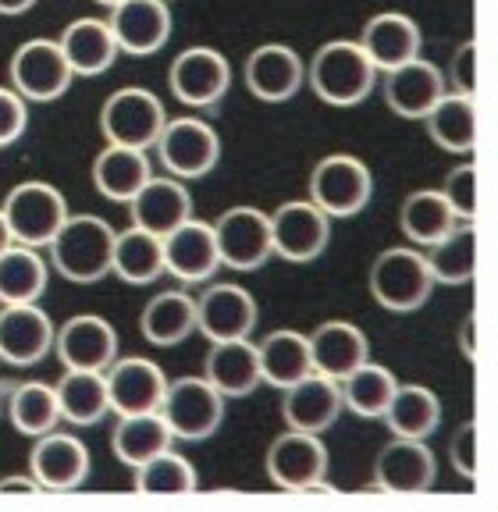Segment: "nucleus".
Listing matches in <instances>:
<instances>
[{"label": "nucleus", "instance_id": "nucleus-14", "mask_svg": "<svg viewBox=\"0 0 498 512\" xmlns=\"http://www.w3.org/2000/svg\"><path fill=\"white\" fill-rule=\"evenodd\" d=\"M242 82L264 104H289L306 86V61L289 43H260L242 64Z\"/></svg>", "mask_w": 498, "mask_h": 512}, {"label": "nucleus", "instance_id": "nucleus-44", "mask_svg": "<svg viewBox=\"0 0 498 512\" xmlns=\"http://www.w3.org/2000/svg\"><path fill=\"white\" fill-rule=\"evenodd\" d=\"M442 196L452 207L456 221H474L477 217V164H456V168L445 175Z\"/></svg>", "mask_w": 498, "mask_h": 512}, {"label": "nucleus", "instance_id": "nucleus-43", "mask_svg": "<svg viewBox=\"0 0 498 512\" xmlns=\"http://www.w3.org/2000/svg\"><path fill=\"white\" fill-rule=\"evenodd\" d=\"M196 488H200V473L189 459L178 456L175 448L136 466V491L143 495H189Z\"/></svg>", "mask_w": 498, "mask_h": 512}, {"label": "nucleus", "instance_id": "nucleus-28", "mask_svg": "<svg viewBox=\"0 0 498 512\" xmlns=\"http://www.w3.org/2000/svg\"><path fill=\"white\" fill-rule=\"evenodd\" d=\"M57 47L65 54L75 79H93V75L111 72L114 61L121 57L118 40H114L107 18H75V22L57 36Z\"/></svg>", "mask_w": 498, "mask_h": 512}, {"label": "nucleus", "instance_id": "nucleus-19", "mask_svg": "<svg viewBox=\"0 0 498 512\" xmlns=\"http://www.w3.org/2000/svg\"><path fill=\"white\" fill-rule=\"evenodd\" d=\"M434 477H438V459L427 441L392 434V441L374 459V484L392 495H424L434 488Z\"/></svg>", "mask_w": 498, "mask_h": 512}, {"label": "nucleus", "instance_id": "nucleus-2", "mask_svg": "<svg viewBox=\"0 0 498 512\" xmlns=\"http://www.w3.org/2000/svg\"><path fill=\"white\" fill-rule=\"evenodd\" d=\"M114 228L97 214H68V221L50 239V260L57 274L75 285H97L111 274Z\"/></svg>", "mask_w": 498, "mask_h": 512}, {"label": "nucleus", "instance_id": "nucleus-23", "mask_svg": "<svg viewBox=\"0 0 498 512\" xmlns=\"http://www.w3.org/2000/svg\"><path fill=\"white\" fill-rule=\"evenodd\" d=\"M29 473L36 477L40 491H75L89 477V448L75 434L50 431L40 434L29 452Z\"/></svg>", "mask_w": 498, "mask_h": 512}, {"label": "nucleus", "instance_id": "nucleus-31", "mask_svg": "<svg viewBox=\"0 0 498 512\" xmlns=\"http://www.w3.org/2000/svg\"><path fill=\"white\" fill-rule=\"evenodd\" d=\"M150 175H153L150 150H136V146L107 143L97 153V160H93V185L111 203H129Z\"/></svg>", "mask_w": 498, "mask_h": 512}, {"label": "nucleus", "instance_id": "nucleus-47", "mask_svg": "<svg viewBox=\"0 0 498 512\" xmlns=\"http://www.w3.org/2000/svg\"><path fill=\"white\" fill-rule=\"evenodd\" d=\"M452 93H463V96H474L477 89V43L474 40H463L456 47L449 61V75H445Z\"/></svg>", "mask_w": 498, "mask_h": 512}, {"label": "nucleus", "instance_id": "nucleus-46", "mask_svg": "<svg viewBox=\"0 0 498 512\" xmlns=\"http://www.w3.org/2000/svg\"><path fill=\"white\" fill-rule=\"evenodd\" d=\"M449 459H452V470L474 484L477 480V424L474 420L456 427V434H452V441H449Z\"/></svg>", "mask_w": 498, "mask_h": 512}, {"label": "nucleus", "instance_id": "nucleus-3", "mask_svg": "<svg viewBox=\"0 0 498 512\" xmlns=\"http://www.w3.org/2000/svg\"><path fill=\"white\" fill-rule=\"evenodd\" d=\"M370 296L388 313H417L427 306L434 292V278L427 271L424 249L392 246L374 256L367 274Z\"/></svg>", "mask_w": 498, "mask_h": 512}, {"label": "nucleus", "instance_id": "nucleus-9", "mask_svg": "<svg viewBox=\"0 0 498 512\" xmlns=\"http://www.w3.org/2000/svg\"><path fill=\"white\" fill-rule=\"evenodd\" d=\"M168 86L178 104L193 107V111H207L217 107L232 89V61L214 47H185L182 54L171 61L168 68Z\"/></svg>", "mask_w": 498, "mask_h": 512}, {"label": "nucleus", "instance_id": "nucleus-26", "mask_svg": "<svg viewBox=\"0 0 498 512\" xmlns=\"http://www.w3.org/2000/svg\"><path fill=\"white\" fill-rule=\"evenodd\" d=\"M356 43H360L363 54L374 61L378 72H392L399 64L420 57V50H424V32H420V25L413 22L410 15H402V11H381V15L363 22L360 40Z\"/></svg>", "mask_w": 498, "mask_h": 512}, {"label": "nucleus", "instance_id": "nucleus-1", "mask_svg": "<svg viewBox=\"0 0 498 512\" xmlns=\"http://www.w3.org/2000/svg\"><path fill=\"white\" fill-rule=\"evenodd\" d=\"M381 82L363 47L356 40H331L317 47V54L306 64V86L314 89L317 100L331 107H356L363 104Z\"/></svg>", "mask_w": 498, "mask_h": 512}, {"label": "nucleus", "instance_id": "nucleus-36", "mask_svg": "<svg viewBox=\"0 0 498 512\" xmlns=\"http://www.w3.org/2000/svg\"><path fill=\"white\" fill-rule=\"evenodd\" d=\"M381 420L392 427L395 438L427 441L442 427V399L427 384H395V395Z\"/></svg>", "mask_w": 498, "mask_h": 512}, {"label": "nucleus", "instance_id": "nucleus-10", "mask_svg": "<svg viewBox=\"0 0 498 512\" xmlns=\"http://www.w3.org/2000/svg\"><path fill=\"white\" fill-rule=\"evenodd\" d=\"M271 246L285 264H314L331 246V217L314 200H289L271 210Z\"/></svg>", "mask_w": 498, "mask_h": 512}, {"label": "nucleus", "instance_id": "nucleus-45", "mask_svg": "<svg viewBox=\"0 0 498 512\" xmlns=\"http://www.w3.org/2000/svg\"><path fill=\"white\" fill-rule=\"evenodd\" d=\"M29 128V100L11 86H0V150L15 146Z\"/></svg>", "mask_w": 498, "mask_h": 512}, {"label": "nucleus", "instance_id": "nucleus-21", "mask_svg": "<svg viewBox=\"0 0 498 512\" xmlns=\"http://www.w3.org/2000/svg\"><path fill=\"white\" fill-rule=\"evenodd\" d=\"M381 75H385L381 89H385L388 111L402 121H424V114L449 93V82H445L442 68L424 61V57H413V61Z\"/></svg>", "mask_w": 498, "mask_h": 512}, {"label": "nucleus", "instance_id": "nucleus-7", "mask_svg": "<svg viewBox=\"0 0 498 512\" xmlns=\"http://www.w3.org/2000/svg\"><path fill=\"white\" fill-rule=\"evenodd\" d=\"M4 217H8V228H11V239L22 242V246H33V249H47L50 239L57 235V228L68 221V200L65 192L57 189L50 182H22L4 196L0 203Z\"/></svg>", "mask_w": 498, "mask_h": 512}, {"label": "nucleus", "instance_id": "nucleus-39", "mask_svg": "<svg viewBox=\"0 0 498 512\" xmlns=\"http://www.w3.org/2000/svg\"><path fill=\"white\" fill-rule=\"evenodd\" d=\"M111 274H118L125 285H153L164 278V242L161 235H150L143 228H125L114 235Z\"/></svg>", "mask_w": 498, "mask_h": 512}, {"label": "nucleus", "instance_id": "nucleus-25", "mask_svg": "<svg viewBox=\"0 0 498 512\" xmlns=\"http://www.w3.org/2000/svg\"><path fill=\"white\" fill-rule=\"evenodd\" d=\"M125 207H129L136 228H143V232H150V235H161L164 239L171 228H178L182 221L193 217V196H189L182 178L150 175L143 189H139Z\"/></svg>", "mask_w": 498, "mask_h": 512}, {"label": "nucleus", "instance_id": "nucleus-48", "mask_svg": "<svg viewBox=\"0 0 498 512\" xmlns=\"http://www.w3.org/2000/svg\"><path fill=\"white\" fill-rule=\"evenodd\" d=\"M459 352H463V360L477 363V313H466L459 324Z\"/></svg>", "mask_w": 498, "mask_h": 512}, {"label": "nucleus", "instance_id": "nucleus-27", "mask_svg": "<svg viewBox=\"0 0 498 512\" xmlns=\"http://www.w3.org/2000/svg\"><path fill=\"white\" fill-rule=\"evenodd\" d=\"M203 377L214 384L225 399H246L264 384L260 377L257 342L249 338H232V342H210L203 356Z\"/></svg>", "mask_w": 498, "mask_h": 512}, {"label": "nucleus", "instance_id": "nucleus-38", "mask_svg": "<svg viewBox=\"0 0 498 512\" xmlns=\"http://www.w3.org/2000/svg\"><path fill=\"white\" fill-rule=\"evenodd\" d=\"M424 128L434 146L449 153H474L477 146V107L474 96L445 93L431 111L424 114Z\"/></svg>", "mask_w": 498, "mask_h": 512}, {"label": "nucleus", "instance_id": "nucleus-17", "mask_svg": "<svg viewBox=\"0 0 498 512\" xmlns=\"http://www.w3.org/2000/svg\"><path fill=\"white\" fill-rule=\"evenodd\" d=\"M111 32L118 50L129 57H153L171 40V8L168 0H121L111 8Z\"/></svg>", "mask_w": 498, "mask_h": 512}, {"label": "nucleus", "instance_id": "nucleus-49", "mask_svg": "<svg viewBox=\"0 0 498 512\" xmlns=\"http://www.w3.org/2000/svg\"><path fill=\"white\" fill-rule=\"evenodd\" d=\"M0 495H40L36 477H0Z\"/></svg>", "mask_w": 498, "mask_h": 512}, {"label": "nucleus", "instance_id": "nucleus-4", "mask_svg": "<svg viewBox=\"0 0 498 512\" xmlns=\"http://www.w3.org/2000/svg\"><path fill=\"white\" fill-rule=\"evenodd\" d=\"M370 196H374V175H370L367 160L353 157V153H328L310 171L306 200H314L331 221L363 214Z\"/></svg>", "mask_w": 498, "mask_h": 512}, {"label": "nucleus", "instance_id": "nucleus-30", "mask_svg": "<svg viewBox=\"0 0 498 512\" xmlns=\"http://www.w3.org/2000/svg\"><path fill=\"white\" fill-rule=\"evenodd\" d=\"M139 331L157 349H175L196 335V299L185 288H164L143 306Z\"/></svg>", "mask_w": 498, "mask_h": 512}, {"label": "nucleus", "instance_id": "nucleus-32", "mask_svg": "<svg viewBox=\"0 0 498 512\" xmlns=\"http://www.w3.org/2000/svg\"><path fill=\"white\" fill-rule=\"evenodd\" d=\"M427 271H431L434 285H474L477 274V224L459 221L449 235L424 249Z\"/></svg>", "mask_w": 498, "mask_h": 512}, {"label": "nucleus", "instance_id": "nucleus-35", "mask_svg": "<svg viewBox=\"0 0 498 512\" xmlns=\"http://www.w3.org/2000/svg\"><path fill=\"white\" fill-rule=\"evenodd\" d=\"M175 445V434L168 431L164 416L153 409V413H132L118 416V427L111 434V452L121 466H143L146 459L161 456Z\"/></svg>", "mask_w": 498, "mask_h": 512}, {"label": "nucleus", "instance_id": "nucleus-13", "mask_svg": "<svg viewBox=\"0 0 498 512\" xmlns=\"http://www.w3.org/2000/svg\"><path fill=\"white\" fill-rule=\"evenodd\" d=\"M267 477L282 491H310L328 477V448L321 434L285 431L267 448Z\"/></svg>", "mask_w": 498, "mask_h": 512}, {"label": "nucleus", "instance_id": "nucleus-6", "mask_svg": "<svg viewBox=\"0 0 498 512\" xmlns=\"http://www.w3.org/2000/svg\"><path fill=\"white\" fill-rule=\"evenodd\" d=\"M161 168L171 178L193 182V178H207L221 160V136L210 121L185 114V118H168L161 128V136L153 143Z\"/></svg>", "mask_w": 498, "mask_h": 512}, {"label": "nucleus", "instance_id": "nucleus-37", "mask_svg": "<svg viewBox=\"0 0 498 512\" xmlns=\"http://www.w3.org/2000/svg\"><path fill=\"white\" fill-rule=\"evenodd\" d=\"M257 356H260V377L271 388H289L299 377L314 374V360H310V342H306L303 331L292 328H278L257 342Z\"/></svg>", "mask_w": 498, "mask_h": 512}, {"label": "nucleus", "instance_id": "nucleus-20", "mask_svg": "<svg viewBox=\"0 0 498 512\" xmlns=\"http://www.w3.org/2000/svg\"><path fill=\"white\" fill-rule=\"evenodd\" d=\"M54 320L40 303L0 306V360L11 367H36L54 349Z\"/></svg>", "mask_w": 498, "mask_h": 512}, {"label": "nucleus", "instance_id": "nucleus-29", "mask_svg": "<svg viewBox=\"0 0 498 512\" xmlns=\"http://www.w3.org/2000/svg\"><path fill=\"white\" fill-rule=\"evenodd\" d=\"M310 360H314V370L324 377H335L342 381L346 374H353L360 363L370 360V342L363 335V328L349 324V320H324L317 324L310 335Z\"/></svg>", "mask_w": 498, "mask_h": 512}, {"label": "nucleus", "instance_id": "nucleus-40", "mask_svg": "<svg viewBox=\"0 0 498 512\" xmlns=\"http://www.w3.org/2000/svg\"><path fill=\"white\" fill-rule=\"evenodd\" d=\"M456 224L459 221L449 203H445L442 189H417V192H410L399 207V228L417 249L434 246V242L442 239V235H449Z\"/></svg>", "mask_w": 498, "mask_h": 512}, {"label": "nucleus", "instance_id": "nucleus-34", "mask_svg": "<svg viewBox=\"0 0 498 512\" xmlns=\"http://www.w3.org/2000/svg\"><path fill=\"white\" fill-rule=\"evenodd\" d=\"M61 420L72 427H93L111 413L107 399V381L100 370H65L54 384Z\"/></svg>", "mask_w": 498, "mask_h": 512}, {"label": "nucleus", "instance_id": "nucleus-50", "mask_svg": "<svg viewBox=\"0 0 498 512\" xmlns=\"http://www.w3.org/2000/svg\"><path fill=\"white\" fill-rule=\"evenodd\" d=\"M36 8V0H0V15H25V11H33Z\"/></svg>", "mask_w": 498, "mask_h": 512}, {"label": "nucleus", "instance_id": "nucleus-15", "mask_svg": "<svg viewBox=\"0 0 498 512\" xmlns=\"http://www.w3.org/2000/svg\"><path fill=\"white\" fill-rule=\"evenodd\" d=\"M257 320V299L249 296L242 285H207L196 299V331L207 342L253 338Z\"/></svg>", "mask_w": 498, "mask_h": 512}, {"label": "nucleus", "instance_id": "nucleus-33", "mask_svg": "<svg viewBox=\"0 0 498 512\" xmlns=\"http://www.w3.org/2000/svg\"><path fill=\"white\" fill-rule=\"evenodd\" d=\"M50 285V267L40 249L11 242L0 253V306L40 303Z\"/></svg>", "mask_w": 498, "mask_h": 512}, {"label": "nucleus", "instance_id": "nucleus-16", "mask_svg": "<svg viewBox=\"0 0 498 512\" xmlns=\"http://www.w3.org/2000/svg\"><path fill=\"white\" fill-rule=\"evenodd\" d=\"M54 349L65 370H100L104 374L118 360V331L100 313H79L54 331Z\"/></svg>", "mask_w": 498, "mask_h": 512}, {"label": "nucleus", "instance_id": "nucleus-22", "mask_svg": "<svg viewBox=\"0 0 498 512\" xmlns=\"http://www.w3.org/2000/svg\"><path fill=\"white\" fill-rule=\"evenodd\" d=\"M346 413L342 406V392H338L335 377L324 374H306L296 384L285 388L282 399V420L292 431H306V434H328L338 424V416Z\"/></svg>", "mask_w": 498, "mask_h": 512}, {"label": "nucleus", "instance_id": "nucleus-18", "mask_svg": "<svg viewBox=\"0 0 498 512\" xmlns=\"http://www.w3.org/2000/svg\"><path fill=\"white\" fill-rule=\"evenodd\" d=\"M164 274L182 285H207L214 281L221 256H217L214 228L200 217H189L164 235Z\"/></svg>", "mask_w": 498, "mask_h": 512}, {"label": "nucleus", "instance_id": "nucleus-51", "mask_svg": "<svg viewBox=\"0 0 498 512\" xmlns=\"http://www.w3.org/2000/svg\"><path fill=\"white\" fill-rule=\"evenodd\" d=\"M11 228H8V217H4V210H0V253H4V249L11 246Z\"/></svg>", "mask_w": 498, "mask_h": 512}, {"label": "nucleus", "instance_id": "nucleus-24", "mask_svg": "<svg viewBox=\"0 0 498 512\" xmlns=\"http://www.w3.org/2000/svg\"><path fill=\"white\" fill-rule=\"evenodd\" d=\"M107 381V399H111V413L132 416V413H153L161 409L164 388H168V377L146 356H125V360H114L104 370Z\"/></svg>", "mask_w": 498, "mask_h": 512}, {"label": "nucleus", "instance_id": "nucleus-5", "mask_svg": "<svg viewBox=\"0 0 498 512\" xmlns=\"http://www.w3.org/2000/svg\"><path fill=\"white\" fill-rule=\"evenodd\" d=\"M225 395L207 377H178L168 381L157 413L164 416L175 441H207L225 424Z\"/></svg>", "mask_w": 498, "mask_h": 512}, {"label": "nucleus", "instance_id": "nucleus-52", "mask_svg": "<svg viewBox=\"0 0 498 512\" xmlns=\"http://www.w3.org/2000/svg\"><path fill=\"white\" fill-rule=\"evenodd\" d=\"M97 4H104V8H114V4H121V0H97Z\"/></svg>", "mask_w": 498, "mask_h": 512}, {"label": "nucleus", "instance_id": "nucleus-42", "mask_svg": "<svg viewBox=\"0 0 498 512\" xmlns=\"http://www.w3.org/2000/svg\"><path fill=\"white\" fill-rule=\"evenodd\" d=\"M8 416H11V427H15L18 434H25V438L50 434L57 424H61L54 384H43V381L18 384L8 399Z\"/></svg>", "mask_w": 498, "mask_h": 512}, {"label": "nucleus", "instance_id": "nucleus-8", "mask_svg": "<svg viewBox=\"0 0 498 512\" xmlns=\"http://www.w3.org/2000/svg\"><path fill=\"white\" fill-rule=\"evenodd\" d=\"M164 121H168L164 100L143 86L114 89L100 107V132L107 143L136 146V150H153Z\"/></svg>", "mask_w": 498, "mask_h": 512}, {"label": "nucleus", "instance_id": "nucleus-41", "mask_svg": "<svg viewBox=\"0 0 498 512\" xmlns=\"http://www.w3.org/2000/svg\"><path fill=\"white\" fill-rule=\"evenodd\" d=\"M395 384H399V377L392 370L367 360L353 374H346L338 381V392H342V406L349 413L363 416V420H381L395 395Z\"/></svg>", "mask_w": 498, "mask_h": 512}, {"label": "nucleus", "instance_id": "nucleus-11", "mask_svg": "<svg viewBox=\"0 0 498 512\" xmlns=\"http://www.w3.org/2000/svg\"><path fill=\"white\" fill-rule=\"evenodd\" d=\"M210 228H214L221 267L249 274V271H260L274 256L271 214H264L260 207H228Z\"/></svg>", "mask_w": 498, "mask_h": 512}, {"label": "nucleus", "instance_id": "nucleus-12", "mask_svg": "<svg viewBox=\"0 0 498 512\" xmlns=\"http://www.w3.org/2000/svg\"><path fill=\"white\" fill-rule=\"evenodd\" d=\"M11 89L29 104H54L72 89L75 72L68 68L57 40H25L11 57Z\"/></svg>", "mask_w": 498, "mask_h": 512}]
</instances>
